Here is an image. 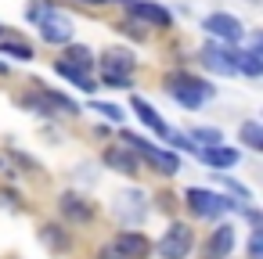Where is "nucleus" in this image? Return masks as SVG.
Wrapping results in <instances>:
<instances>
[{"label":"nucleus","instance_id":"1","mask_svg":"<svg viewBox=\"0 0 263 259\" xmlns=\"http://www.w3.org/2000/svg\"><path fill=\"white\" fill-rule=\"evenodd\" d=\"M166 90H170V97L180 101L184 108H198L202 101L213 97V87H205V83H202L198 76H191V72H170V76H166Z\"/></svg>","mask_w":263,"mask_h":259},{"label":"nucleus","instance_id":"2","mask_svg":"<svg viewBox=\"0 0 263 259\" xmlns=\"http://www.w3.org/2000/svg\"><path fill=\"white\" fill-rule=\"evenodd\" d=\"M191 245H195V230H191L187 223H170L166 234H162V241H159L155 248H159L162 259H187Z\"/></svg>","mask_w":263,"mask_h":259},{"label":"nucleus","instance_id":"3","mask_svg":"<svg viewBox=\"0 0 263 259\" xmlns=\"http://www.w3.org/2000/svg\"><path fill=\"white\" fill-rule=\"evenodd\" d=\"M123 141L137 151V155H144L159 173H166V176H173V173H180V158L177 155H170V151H159V148H152L144 137H134V133H123Z\"/></svg>","mask_w":263,"mask_h":259},{"label":"nucleus","instance_id":"4","mask_svg":"<svg viewBox=\"0 0 263 259\" xmlns=\"http://www.w3.org/2000/svg\"><path fill=\"white\" fill-rule=\"evenodd\" d=\"M184 198H187V209H191L195 216H205V220H216V216H223L227 209H234V202H227V198H220V194H213V191H202V187H191Z\"/></svg>","mask_w":263,"mask_h":259},{"label":"nucleus","instance_id":"5","mask_svg":"<svg viewBox=\"0 0 263 259\" xmlns=\"http://www.w3.org/2000/svg\"><path fill=\"white\" fill-rule=\"evenodd\" d=\"M36 26H40V36H44L47 44H69V40H72V18L62 15V11H54V8H47Z\"/></svg>","mask_w":263,"mask_h":259},{"label":"nucleus","instance_id":"6","mask_svg":"<svg viewBox=\"0 0 263 259\" xmlns=\"http://www.w3.org/2000/svg\"><path fill=\"white\" fill-rule=\"evenodd\" d=\"M205 33L216 36V40H223V44H238V40L245 36L241 22H238L234 15H223V11H216V15L205 18Z\"/></svg>","mask_w":263,"mask_h":259},{"label":"nucleus","instance_id":"7","mask_svg":"<svg viewBox=\"0 0 263 259\" xmlns=\"http://www.w3.org/2000/svg\"><path fill=\"white\" fill-rule=\"evenodd\" d=\"M234 241H238L234 227H231V223H220V227L209 234V241H205V248H202V259H227V255L234 252Z\"/></svg>","mask_w":263,"mask_h":259},{"label":"nucleus","instance_id":"8","mask_svg":"<svg viewBox=\"0 0 263 259\" xmlns=\"http://www.w3.org/2000/svg\"><path fill=\"white\" fill-rule=\"evenodd\" d=\"M58 212H62L65 220H72V223H90V220H94V205H90L83 194H76V191H62Z\"/></svg>","mask_w":263,"mask_h":259},{"label":"nucleus","instance_id":"9","mask_svg":"<svg viewBox=\"0 0 263 259\" xmlns=\"http://www.w3.org/2000/svg\"><path fill=\"white\" fill-rule=\"evenodd\" d=\"M202 65H205L209 72H216V76H234V72H238L234 51H223V47H216V44L202 47Z\"/></svg>","mask_w":263,"mask_h":259},{"label":"nucleus","instance_id":"10","mask_svg":"<svg viewBox=\"0 0 263 259\" xmlns=\"http://www.w3.org/2000/svg\"><path fill=\"white\" fill-rule=\"evenodd\" d=\"M112 245H116L126 259H148V255H152V241H148L144 234H137V230H119Z\"/></svg>","mask_w":263,"mask_h":259},{"label":"nucleus","instance_id":"11","mask_svg":"<svg viewBox=\"0 0 263 259\" xmlns=\"http://www.w3.org/2000/svg\"><path fill=\"white\" fill-rule=\"evenodd\" d=\"M105 166L116 169V173H123V176H141V162L126 148H105Z\"/></svg>","mask_w":263,"mask_h":259},{"label":"nucleus","instance_id":"12","mask_svg":"<svg viewBox=\"0 0 263 259\" xmlns=\"http://www.w3.org/2000/svg\"><path fill=\"white\" fill-rule=\"evenodd\" d=\"M126 8H130L134 18H141V22H148V26L170 29V11H166V8H159V4H141V0H130Z\"/></svg>","mask_w":263,"mask_h":259},{"label":"nucleus","instance_id":"13","mask_svg":"<svg viewBox=\"0 0 263 259\" xmlns=\"http://www.w3.org/2000/svg\"><path fill=\"white\" fill-rule=\"evenodd\" d=\"M40 241L47 245V252H51V255H65V252L72 248L69 230H62L58 223H44V227H40Z\"/></svg>","mask_w":263,"mask_h":259},{"label":"nucleus","instance_id":"14","mask_svg":"<svg viewBox=\"0 0 263 259\" xmlns=\"http://www.w3.org/2000/svg\"><path fill=\"white\" fill-rule=\"evenodd\" d=\"M54 72L58 76H65V79H72L80 90H87V94H94L98 90V83H94V76L87 72V69H80V65H69V62H54Z\"/></svg>","mask_w":263,"mask_h":259},{"label":"nucleus","instance_id":"15","mask_svg":"<svg viewBox=\"0 0 263 259\" xmlns=\"http://www.w3.org/2000/svg\"><path fill=\"white\" fill-rule=\"evenodd\" d=\"M134 112H137V119H141V123H144L152 133H159V137H166V133H170V130H166V123L159 119V112H155V108H152L144 97H134Z\"/></svg>","mask_w":263,"mask_h":259},{"label":"nucleus","instance_id":"16","mask_svg":"<svg viewBox=\"0 0 263 259\" xmlns=\"http://www.w3.org/2000/svg\"><path fill=\"white\" fill-rule=\"evenodd\" d=\"M198 158H202L205 166L227 169V166H234V162H238V151H231V148H220V144H209L205 151H198Z\"/></svg>","mask_w":263,"mask_h":259},{"label":"nucleus","instance_id":"17","mask_svg":"<svg viewBox=\"0 0 263 259\" xmlns=\"http://www.w3.org/2000/svg\"><path fill=\"white\" fill-rule=\"evenodd\" d=\"M101 87L126 90V87H130V72H123V69H116V65H105V62H101Z\"/></svg>","mask_w":263,"mask_h":259},{"label":"nucleus","instance_id":"18","mask_svg":"<svg viewBox=\"0 0 263 259\" xmlns=\"http://www.w3.org/2000/svg\"><path fill=\"white\" fill-rule=\"evenodd\" d=\"M62 62H69V65H80V69H87V72H90V65H94V54H90V47H83V44H69Z\"/></svg>","mask_w":263,"mask_h":259},{"label":"nucleus","instance_id":"19","mask_svg":"<svg viewBox=\"0 0 263 259\" xmlns=\"http://www.w3.org/2000/svg\"><path fill=\"white\" fill-rule=\"evenodd\" d=\"M234 65L245 72V76H259L263 72V62H259V51H234Z\"/></svg>","mask_w":263,"mask_h":259},{"label":"nucleus","instance_id":"20","mask_svg":"<svg viewBox=\"0 0 263 259\" xmlns=\"http://www.w3.org/2000/svg\"><path fill=\"white\" fill-rule=\"evenodd\" d=\"M0 51H4L8 58H18V62H33V51L18 40H0Z\"/></svg>","mask_w":263,"mask_h":259},{"label":"nucleus","instance_id":"21","mask_svg":"<svg viewBox=\"0 0 263 259\" xmlns=\"http://www.w3.org/2000/svg\"><path fill=\"white\" fill-rule=\"evenodd\" d=\"M241 141H245L252 151H259V148H263V130H259V123H241Z\"/></svg>","mask_w":263,"mask_h":259},{"label":"nucleus","instance_id":"22","mask_svg":"<svg viewBox=\"0 0 263 259\" xmlns=\"http://www.w3.org/2000/svg\"><path fill=\"white\" fill-rule=\"evenodd\" d=\"M105 65H116V69H123V72H134V54H130V51H112V54L105 58Z\"/></svg>","mask_w":263,"mask_h":259},{"label":"nucleus","instance_id":"23","mask_svg":"<svg viewBox=\"0 0 263 259\" xmlns=\"http://www.w3.org/2000/svg\"><path fill=\"white\" fill-rule=\"evenodd\" d=\"M47 8H51V4H47V0H33V4L26 8V18H29V22H40Z\"/></svg>","mask_w":263,"mask_h":259},{"label":"nucleus","instance_id":"24","mask_svg":"<svg viewBox=\"0 0 263 259\" xmlns=\"http://www.w3.org/2000/svg\"><path fill=\"white\" fill-rule=\"evenodd\" d=\"M94 112H101L105 119H112V123H119L123 119V108H116V105H94Z\"/></svg>","mask_w":263,"mask_h":259},{"label":"nucleus","instance_id":"25","mask_svg":"<svg viewBox=\"0 0 263 259\" xmlns=\"http://www.w3.org/2000/svg\"><path fill=\"white\" fill-rule=\"evenodd\" d=\"M195 141H202L209 148V144H220V133L216 130H195Z\"/></svg>","mask_w":263,"mask_h":259},{"label":"nucleus","instance_id":"26","mask_svg":"<svg viewBox=\"0 0 263 259\" xmlns=\"http://www.w3.org/2000/svg\"><path fill=\"white\" fill-rule=\"evenodd\" d=\"M249 259H263V237L259 234H252V241H249Z\"/></svg>","mask_w":263,"mask_h":259},{"label":"nucleus","instance_id":"27","mask_svg":"<svg viewBox=\"0 0 263 259\" xmlns=\"http://www.w3.org/2000/svg\"><path fill=\"white\" fill-rule=\"evenodd\" d=\"M98 259H126V255H123V252H119L116 245H105V248L98 252Z\"/></svg>","mask_w":263,"mask_h":259},{"label":"nucleus","instance_id":"28","mask_svg":"<svg viewBox=\"0 0 263 259\" xmlns=\"http://www.w3.org/2000/svg\"><path fill=\"white\" fill-rule=\"evenodd\" d=\"M166 137H170V141H173L177 148H184V151H195V144H191L187 137H180V133H166Z\"/></svg>","mask_w":263,"mask_h":259},{"label":"nucleus","instance_id":"29","mask_svg":"<svg viewBox=\"0 0 263 259\" xmlns=\"http://www.w3.org/2000/svg\"><path fill=\"white\" fill-rule=\"evenodd\" d=\"M119 29H123V33L130 36V40H144V33H141V29H137L134 22H126V26H119Z\"/></svg>","mask_w":263,"mask_h":259},{"label":"nucleus","instance_id":"30","mask_svg":"<svg viewBox=\"0 0 263 259\" xmlns=\"http://www.w3.org/2000/svg\"><path fill=\"white\" fill-rule=\"evenodd\" d=\"M101 4H130V0H101Z\"/></svg>","mask_w":263,"mask_h":259},{"label":"nucleus","instance_id":"31","mask_svg":"<svg viewBox=\"0 0 263 259\" xmlns=\"http://www.w3.org/2000/svg\"><path fill=\"white\" fill-rule=\"evenodd\" d=\"M80 4H101V0H80Z\"/></svg>","mask_w":263,"mask_h":259},{"label":"nucleus","instance_id":"32","mask_svg":"<svg viewBox=\"0 0 263 259\" xmlns=\"http://www.w3.org/2000/svg\"><path fill=\"white\" fill-rule=\"evenodd\" d=\"M0 72H8V65H0Z\"/></svg>","mask_w":263,"mask_h":259}]
</instances>
